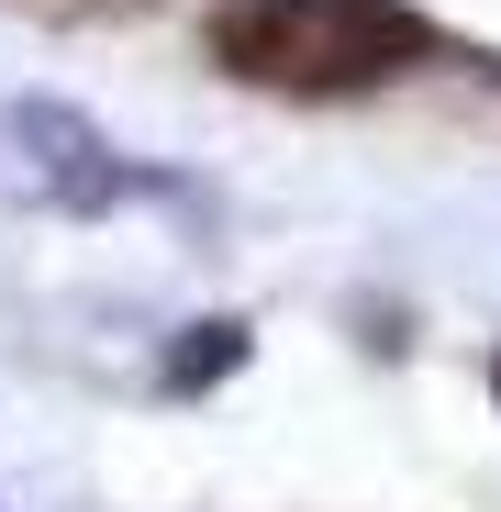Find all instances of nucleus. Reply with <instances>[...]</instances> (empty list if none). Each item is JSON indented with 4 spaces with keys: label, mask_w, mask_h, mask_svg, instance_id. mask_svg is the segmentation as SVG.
Wrapping results in <instances>:
<instances>
[{
    "label": "nucleus",
    "mask_w": 501,
    "mask_h": 512,
    "mask_svg": "<svg viewBox=\"0 0 501 512\" xmlns=\"http://www.w3.org/2000/svg\"><path fill=\"white\" fill-rule=\"evenodd\" d=\"M212 67L279 101H357L390 90L435 56V23L412 0H223L212 12Z\"/></svg>",
    "instance_id": "obj_1"
},
{
    "label": "nucleus",
    "mask_w": 501,
    "mask_h": 512,
    "mask_svg": "<svg viewBox=\"0 0 501 512\" xmlns=\"http://www.w3.org/2000/svg\"><path fill=\"white\" fill-rule=\"evenodd\" d=\"M23 12H56V23H123V12H156V0H23Z\"/></svg>",
    "instance_id": "obj_2"
}]
</instances>
